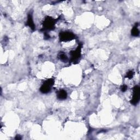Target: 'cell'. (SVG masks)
I'll use <instances>...</instances> for the list:
<instances>
[{
  "label": "cell",
  "mask_w": 140,
  "mask_h": 140,
  "mask_svg": "<svg viewBox=\"0 0 140 140\" xmlns=\"http://www.w3.org/2000/svg\"><path fill=\"white\" fill-rule=\"evenodd\" d=\"M54 83V81L53 79H49L47 80V81L45 82V83H43V84L41 87L40 90H41V91L42 93H44V94L48 93V92L50 91L51 89L50 87L53 85Z\"/></svg>",
  "instance_id": "cell-1"
},
{
  "label": "cell",
  "mask_w": 140,
  "mask_h": 140,
  "mask_svg": "<svg viewBox=\"0 0 140 140\" xmlns=\"http://www.w3.org/2000/svg\"><path fill=\"white\" fill-rule=\"evenodd\" d=\"M139 87L138 85L134 87L133 89V98L131 100V103L133 105H136L138 102L139 100Z\"/></svg>",
  "instance_id": "cell-2"
},
{
  "label": "cell",
  "mask_w": 140,
  "mask_h": 140,
  "mask_svg": "<svg viewBox=\"0 0 140 140\" xmlns=\"http://www.w3.org/2000/svg\"><path fill=\"white\" fill-rule=\"evenodd\" d=\"M55 26L54 20L50 17L47 18L43 23V27L46 30H51L54 29Z\"/></svg>",
  "instance_id": "cell-3"
},
{
  "label": "cell",
  "mask_w": 140,
  "mask_h": 140,
  "mask_svg": "<svg viewBox=\"0 0 140 140\" xmlns=\"http://www.w3.org/2000/svg\"><path fill=\"white\" fill-rule=\"evenodd\" d=\"M74 35L70 32H63L60 34V38L62 41H69L74 39Z\"/></svg>",
  "instance_id": "cell-4"
},
{
  "label": "cell",
  "mask_w": 140,
  "mask_h": 140,
  "mask_svg": "<svg viewBox=\"0 0 140 140\" xmlns=\"http://www.w3.org/2000/svg\"><path fill=\"white\" fill-rule=\"evenodd\" d=\"M81 47L79 46L74 51L71 52V60L72 61L74 62L80 58L81 57Z\"/></svg>",
  "instance_id": "cell-5"
},
{
  "label": "cell",
  "mask_w": 140,
  "mask_h": 140,
  "mask_svg": "<svg viewBox=\"0 0 140 140\" xmlns=\"http://www.w3.org/2000/svg\"><path fill=\"white\" fill-rule=\"evenodd\" d=\"M27 25L29 26L33 30H35V24L34 23L33 19V17H32V15L31 14L28 15L27 20Z\"/></svg>",
  "instance_id": "cell-6"
},
{
  "label": "cell",
  "mask_w": 140,
  "mask_h": 140,
  "mask_svg": "<svg viewBox=\"0 0 140 140\" xmlns=\"http://www.w3.org/2000/svg\"><path fill=\"white\" fill-rule=\"evenodd\" d=\"M57 96L58 98L60 100H65L66 99L67 96V94L66 91L63 90H61L58 91Z\"/></svg>",
  "instance_id": "cell-7"
},
{
  "label": "cell",
  "mask_w": 140,
  "mask_h": 140,
  "mask_svg": "<svg viewBox=\"0 0 140 140\" xmlns=\"http://www.w3.org/2000/svg\"><path fill=\"white\" fill-rule=\"evenodd\" d=\"M137 24H136V25H135V26L133 28V29H132V31H131L132 35L135 37L138 36L139 34V31L138 29V26H137Z\"/></svg>",
  "instance_id": "cell-8"
},
{
  "label": "cell",
  "mask_w": 140,
  "mask_h": 140,
  "mask_svg": "<svg viewBox=\"0 0 140 140\" xmlns=\"http://www.w3.org/2000/svg\"><path fill=\"white\" fill-rule=\"evenodd\" d=\"M58 57L62 61H67L68 60V58L67 57V56L65 55V54L62 53V52L60 53H59Z\"/></svg>",
  "instance_id": "cell-9"
},
{
  "label": "cell",
  "mask_w": 140,
  "mask_h": 140,
  "mask_svg": "<svg viewBox=\"0 0 140 140\" xmlns=\"http://www.w3.org/2000/svg\"><path fill=\"white\" fill-rule=\"evenodd\" d=\"M134 76V72L133 71H129L127 73L126 75V78H127L129 79H131Z\"/></svg>",
  "instance_id": "cell-10"
},
{
  "label": "cell",
  "mask_w": 140,
  "mask_h": 140,
  "mask_svg": "<svg viewBox=\"0 0 140 140\" xmlns=\"http://www.w3.org/2000/svg\"><path fill=\"white\" fill-rule=\"evenodd\" d=\"M127 89V87L126 85H124L121 87V90L123 92H125Z\"/></svg>",
  "instance_id": "cell-11"
},
{
  "label": "cell",
  "mask_w": 140,
  "mask_h": 140,
  "mask_svg": "<svg viewBox=\"0 0 140 140\" xmlns=\"http://www.w3.org/2000/svg\"><path fill=\"white\" fill-rule=\"evenodd\" d=\"M15 139H21V137H20V136L17 135V136H16V137H15Z\"/></svg>",
  "instance_id": "cell-12"
}]
</instances>
